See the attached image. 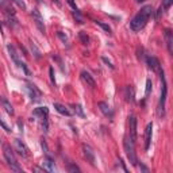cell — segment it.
Wrapping results in <instances>:
<instances>
[{
	"instance_id": "obj_13",
	"label": "cell",
	"mask_w": 173,
	"mask_h": 173,
	"mask_svg": "<svg viewBox=\"0 0 173 173\" xmlns=\"http://www.w3.org/2000/svg\"><path fill=\"white\" fill-rule=\"evenodd\" d=\"M152 134H153V123H149L145 130V150H149L150 142H152Z\"/></svg>"
},
{
	"instance_id": "obj_22",
	"label": "cell",
	"mask_w": 173,
	"mask_h": 173,
	"mask_svg": "<svg viewBox=\"0 0 173 173\" xmlns=\"http://www.w3.org/2000/svg\"><path fill=\"white\" fill-rule=\"evenodd\" d=\"M41 119V127H42V131L45 134H48L49 131V122H48V116H43V118H39Z\"/></svg>"
},
{
	"instance_id": "obj_10",
	"label": "cell",
	"mask_w": 173,
	"mask_h": 173,
	"mask_svg": "<svg viewBox=\"0 0 173 173\" xmlns=\"http://www.w3.org/2000/svg\"><path fill=\"white\" fill-rule=\"evenodd\" d=\"M0 10L7 16H15V8L12 7L11 0H0Z\"/></svg>"
},
{
	"instance_id": "obj_20",
	"label": "cell",
	"mask_w": 173,
	"mask_h": 173,
	"mask_svg": "<svg viewBox=\"0 0 173 173\" xmlns=\"http://www.w3.org/2000/svg\"><path fill=\"white\" fill-rule=\"evenodd\" d=\"M53 107H54L56 111L59 112L61 115H65V116H70V115H72V114H70V111H69L67 107L62 106V104H59V103H54V104H53Z\"/></svg>"
},
{
	"instance_id": "obj_43",
	"label": "cell",
	"mask_w": 173,
	"mask_h": 173,
	"mask_svg": "<svg viewBox=\"0 0 173 173\" xmlns=\"http://www.w3.org/2000/svg\"><path fill=\"white\" fill-rule=\"evenodd\" d=\"M138 2H139V3H141V2H143V0H138Z\"/></svg>"
},
{
	"instance_id": "obj_16",
	"label": "cell",
	"mask_w": 173,
	"mask_h": 173,
	"mask_svg": "<svg viewBox=\"0 0 173 173\" xmlns=\"http://www.w3.org/2000/svg\"><path fill=\"white\" fill-rule=\"evenodd\" d=\"M0 104H2V107L4 108V111L7 112L10 116H14L15 111H14V107H12V104L10 102H8L7 99H5L4 96H0Z\"/></svg>"
},
{
	"instance_id": "obj_44",
	"label": "cell",
	"mask_w": 173,
	"mask_h": 173,
	"mask_svg": "<svg viewBox=\"0 0 173 173\" xmlns=\"http://www.w3.org/2000/svg\"><path fill=\"white\" fill-rule=\"evenodd\" d=\"M0 143H2V141H0Z\"/></svg>"
},
{
	"instance_id": "obj_36",
	"label": "cell",
	"mask_w": 173,
	"mask_h": 173,
	"mask_svg": "<svg viewBox=\"0 0 173 173\" xmlns=\"http://www.w3.org/2000/svg\"><path fill=\"white\" fill-rule=\"evenodd\" d=\"M102 61L104 62V64H107V67H110L111 69H115V67H114V65H112V62L110 61V59L107 58V57H102Z\"/></svg>"
},
{
	"instance_id": "obj_2",
	"label": "cell",
	"mask_w": 173,
	"mask_h": 173,
	"mask_svg": "<svg viewBox=\"0 0 173 173\" xmlns=\"http://www.w3.org/2000/svg\"><path fill=\"white\" fill-rule=\"evenodd\" d=\"M3 154H4L5 161H7V164L11 166L12 171H15V172H23V169L20 168L19 164H18V161H16L15 153L12 152V149H11L10 145H7V143L3 145Z\"/></svg>"
},
{
	"instance_id": "obj_23",
	"label": "cell",
	"mask_w": 173,
	"mask_h": 173,
	"mask_svg": "<svg viewBox=\"0 0 173 173\" xmlns=\"http://www.w3.org/2000/svg\"><path fill=\"white\" fill-rule=\"evenodd\" d=\"M31 52H33L34 57H35L37 59H39L41 57H42V53H41V50L37 48V45L34 42H31Z\"/></svg>"
},
{
	"instance_id": "obj_11",
	"label": "cell",
	"mask_w": 173,
	"mask_h": 173,
	"mask_svg": "<svg viewBox=\"0 0 173 173\" xmlns=\"http://www.w3.org/2000/svg\"><path fill=\"white\" fill-rule=\"evenodd\" d=\"M97 107H99V110L102 111V114L106 115L107 118H110V119L114 118V112H112L111 107L107 104L106 102H99V103H97Z\"/></svg>"
},
{
	"instance_id": "obj_3",
	"label": "cell",
	"mask_w": 173,
	"mask_h": 173,
	"mask_svg": "<svg viewBox=\"0 0 173 173\" xmlns=\"http://www.w3.org/2000/svg\"><path fill=\"white\" fill-rule=\"evenodd\" d=\"M160 77H161V96H160V115H165V102H166V95H168V85H166V80H165V74H164V70L158 72Z\"/></svg>"
},
{
	"instance_id": "obj_31",
	"label": "cell",
	"mask_w": 173,
	"mask_h": 173,
	"mask_svg": "<svg viewBox=\"0 0 173 173\" xmlns=\"http://www.w3.org/2000/svg\"><path fill=\"white\" fill-rule=\"evenodd\" d=\"M41 146H42V150L45 152L46 156H49V147H48V145H46L45 139H41Z\"/></svg>"
},
{
	"instance_id": "obj_1",
	"label": "cell",
	"mask_w": 173,
	"mask_h": 173,
	"mask_svg": "<svg viewBox=\"0 0 173 173\" xmlns=\"http://www.w3.org/2000/svg\"><path fill=\"white\" fill-rule=\"evenodd\" d=\"M153 14V7L152 5H145L141 8V11L131 19L130 22V29L133 31H141L146 26V23L149 22V18Z\"/></svg>"
},
{
	"instance_id": "obj_24",
	"label": "cell",
	"mask_w": 173,
	"mask_h": 173,
	"mask_svg": "<svg viewBox=\"0 0 173 173\" xmlns=\"http://www.w3.org/2000/svg\"><path fill=\"white\" fill-rule=\"evenodd\" d=\"M78 37H80V41L83 42V45H88V43H89V37H88V34L85 31H80V33H78Z\"/></svg>"
},
{
	"instance_id": "obj_26",
	"label": "cell",
	"mask_w": 173,
	"mask_h": 173,
	"mask_svg": "<svg viewBox=\"0 0 173 173\" xmlns=\"http://www.w3.org/2000/svg\"><path fill=\"white\" fill-rule=\"evenodd\" d=\"M95 23L97 24L99 27H102L103 30L106 31V33H108V34H111V27L108 26L107 23H104V22H100V20H95Z\"/></svg>"
},
{
	"instance_id": "obj_38",
	"label": "cell",
	"mask_w": 173,
	"mask_h": 173,
	"mask_svg": "<svg viewBox=\"0 0 173 173\" xmlns=\"http://www.w3.org/2000/svg\"><path fill=\"white\" fill-rule=\"evenodd\" d=\"M118 162H119V164H121V166H122V169H123V171H124V172H127V168H126V166H124V164H123V161H122V158H119V160H118Z\"/></svg>"
},
{
	"instance_id": "obj_15",
	"label": "cell",
	"mask_w": 173,
	"mask_h": 173,
	"mask_svg": "<svg viewBox=\"0 0 173 173\" xmlns=\"http://www.w3.org/2000/svg\"><path fill=\"white\" fill-rule=\"evenodd\" d=\"M146 62H147V65H149V68L152 69V70L157 72V73L161 70V64H160L158 59L156 57H153V56H149V57L146 58Z\"/></svg>"
},
{
	"instance_id": "obj_14",
	"label": "cell",
	"mask_w": 173,
	"mask_h": 173,
	"mask_svg": "<svg viewBox=\"0 0 173 173\" xmlns=\"http://www.w3.org/2000/svg\"><path fill=\"white\" fill-rule=\"evenodd\" d=\"M42 168L45 169V171L48 172H57V168H56V164L53 161L52 158H50V156H46V158H43L42 161Z\"/></svg>"
},
{
	"instance_id": "obj_25",
	"label": "cell",
	"mask_w": 173,
	"mask_h": 173,
	"mask_svg": "<svg viewBox=\"0 0 173 173\" xmlns=\"http://www.w3.org/2000/svg\"><path fill=\"white\" fill-rule=\"evenodd\" d=\"M72 107L74 108V112H76V115H78L80 118H85V114H84V111H83V107H81L80 104H73Z\"/></svg>"
},
{
	"instance_id": "obj_37",
	"label": "cell",
	"mask_w": 173,
	"mask_h": 173,
	"mask_svg": "<svg viewBox=\"0 0 173 173\" xmlns=\"http://www.w3.org/2000/svg\"><path fill=\"white\" fill-rule=\"evenodd\" d=\"M67 2H68V4L73 8V11H80V10H78V7L76 5V3H74V0H67Z\"/></svg>"
},
{
	"instance_id": "obj_39",
	"label": "cell",
	"mask_w": 173,
	"mask_h": 173,
	"mask_svg": "<svg viewBox=\"0 0 173 173\" xmlns=\"http://www.w3.org/2000/svg\"><path fill=\"white\" fill-rule=\"evenodd\" d=\"M34 172H45V169H43V168H38V166H35V168H34Z\"/></svg>"
},
{
	"instance_id": "obj_4",
	"label": "cell",
	"mask_w": 173,
	"mask_h": 173,
	"mask_svg": "<svg viewBox=\"0 0 173 173\" xmlns=\"http://www.w3.org/2000/svg\"><path fill=\"white\" fill-rule=\"evenodd\" d=\"M134 145L130 139H128L127 137L123 139V147H124V152H126V156H127V158H128V161H130L131 165H134V166H137V162H138V160H137V154H135V149H134Z\"/></svg>"
},
{
	"instance_id": "obj_9",
	"label": "cell",
	"mask_w": 173,
	"mask_h": 173,
	"mask_svg": "<svg viewBox=\"0 0 173 173\" xmlns=\"http://www.w3.org/2000/svg\"><path fill=\"white\" fill-rule=\"evenodd\" d=\"M83 154L85 157V160L91 164L92 166H96V157H95V152L92 150V147L89 145H83Z\"/></svg>"
},
{
	"instance_id": "obj_34",
	"label": "cell",
	"mask_w": 173,
	"mask_h": 173,
	"mask_svg": "<svg viewBox=\"0 0 173 173\" xmlns=\"http://www.w3.org/2000/svg\"><path fill=\"white\" fill-rule=\"evenodd\" d=\"M57 35H58V38L62 41V43H68V37L64 35V33H62V31H58Z\"/></svg>"
},
{
	"instance_id": "obj_6",
	"label": "cell",
	"mask_w": 173,
	"mask_h": 173,
	"mask_svg": "<svg viewBox=\"0 0 173 173\" xmlns=\"http://www.w3.org/2000/svg\"><path fill=\"white\" fill-rule=\"evenodd\" d=\"M31 16H33V20H34V23H35V26L38 27V30L42 34H45L46 27H45V23H43V18H42V15H41V12L37 10V8H33V10H31Z\"/></svg>"
},
{
	"instance_id": "obj_35",
	"label": "cell",
	"mask_w": 173,
	"mask_h": 173,
	"mask_svg": "<svg viewBox=\"0 0 173 173\" xmlns=\"http://www.w3.org/2000/svg\"><path fill=\"white\" fill-rule=\"evenodd\" d=\"M49 76H50V80H52V84L56 85V77H54V69L53 68H49Z\"/></svg>"
},
{
	"instance_id": "obj_28",
	"label": "cell",
	"mask_w": 173,
	"mask_h": 173,
	"mask_svg": "<svg viewBox=\"0 0 173 173\" xmlns=\"http://www.w3.org/2000/svg\"><path fill=\"white\" fill-rule=\"evenodd\" d=\"M152 87H153L152 80H150V78H147V80H146V89H145V95H146V96L150 93V91H152Z\"/></svg>"
},
{
	"instance_id": "obj_30",
	"label": "cell",
	"mask_w": 173,
	"mask_h": 173,
	"mask_svg": "<svg viewBox=\"0 0 173 173\" xmlns=\"http://www.w3.org/2000/svg\"><path fill=\"white\" fill-rule=\"evenodd\" d=\"M173 4V0H162V7L164 10H168V8H171V5Z\"/></svg>"
},
{
	"instance_id": "obj_29",
	"label": "cell",
	"mask_w": 173,
	"mask_h": 173,
	"mask_svg": "<svg viewBox=\"0 0 173 173\" xmlns=\"http://www.w3.org/2000/svg\"><path fill=\"white\" fill-rule=\"evenodd\" d=\"M14 4H16L19 8H22V10H26V3L23 2V0H11Z\"/></svg>"
},
{
	"instance_id": "obj_40",
	"label": "cell",
	"mask_w": 173,
	"mask_h": 173,
	"mask_svg": "<svg viewBox=\"0 0 173 173\" xmlns=\"http://www.w3.org/2000/svg\"><path fill=\"white\" fill-rule=\"evenodd\" d=\"M141 169H142L143 172H149V169H147V168H146V166H145V165H142V164H141Z\"/></svg>"
},
{
	"instance_id": "obj_33",
	"label": "cell",
	"mask_w": 173,
	"mask_h": 173,
	"mask_svg": "<svg viewBox=\"0 0 173 173\" xmlns=\"http://www.w3.org/2000/svg\"><path fill=\"white\" fill-rule=\"evenodd\" d=\"M68 172H80V168H78L77 165L69 164V165H68Z\"/></svg>"
},
{
	"instance_id": "obj_17",
	"label": "cell",
	"mask_w": 173,
	"mask_h": 173,
	"mask_svg": "<svg viewBox=\"0 0 173 173\" xmlns=\"http://www.w3.org/2000/svg\"><path fill=\"white\" fill-rule=\"evenodd\" d=\"M81 80H83L88 87H91V88H95V87H96V81H95V78L91 76V74L88 73L87 70H83V72H81Z\"/></svg>"
},
{
	"instance_id": "obj_18",
	"label": "cell",
	"mask_w": 173,
	"mask_h": 173,
	"mask_svg": "<svg viewBox=\"0 0 173 173\" xmlns=\"http://www.w3.org/2000/svg\"><path fill=\"white\" fill-rule=\"evenodd\" d=\"M165 42H166V48H168V52L173 53V34L169 29L165 30Z\"/></svg>"
},
{
	"instance_id": "obj_42",
	"label": "cell",
	"mask_w": 173,
	"mask_h": 173,
	"mask_svg": "<svg viewBox=\"0 0 173 173\" xmlns=\"http://www.w3.org/2000/svg\"><path fill=\"white\" fill-rule=\"evenodd\" d=\"M0 30H2V23H0Z\"/></svg>"
},
{
	"instance_id": "obj_7",
	"label": "cell",
	"mask_w": 173,
	"mask_h": 173,
	"mask_svg": "<svg viewBox=\"0 0 173 173\" xmlns=\"http://www.w3.org/2000/svg\"><path fill=\"white\" fill-rule=\"evenodd\" d=\"M23 89H24V92L29 95L30 97V100L31 102H38L39 100V95H41V91L37 88L35 85H30V84H26V85L23 87Z\"/></svg>"
},
{
	"instance_id": "obj_12",
	"label": "cell",
	"mask_w": 173,
	"mask_h": 173,
	"mask_svg": "<svg viewBox=\"0 0 173 173\" xmlns=\"http://www.w3.org/2000/svg\"><path fill=\"white\" fill-rule=\"evenodd\" d=\"M7 50H8V53H10V57H11V59L15 62V65L20 68L23 62L20 61L19 54H18V52H16V50H15V48H14V46H12V45H7Z\"/></svg>"
},
{
	"instance_id": "obj_8",
	"label": "cell",
	"mask_w": 173,
	"mask_h": 173,
	"mask_svg": "<svg viewBox=\"0 0 173 173\" xmlns=\"http://www.w3.org/2000/svg\"><path fill=\"white\" fill-rule=\"evenodd\" d=\"M14 145H15V150L18 152V154H19V156H22L23 158H29V157H30L29 149H27L26 143H24L23 141L19 139V138H16V139L14 141Z\"/></svg>"
},
{
	"instance_id": "obj_5",
	"label": "cell",
	"mask_w": 173,
	"mask_h": 173,
	"mask_svg": "<svg viewBox=\"0 0 173 173\" xmlns=\"http://www.w3.org/2000/svg\"><path fill=\"white\" fill-rule=\"evenodd\" d=\"M137 124H138L137 116H135V115H130V116H128V133H130V141L133 143L137 142V138H138Z\"/></svg>"
},
{
	"instance_id": "obj_19",
	"label": "cell",
	"mask_w": 173,
	"mask_h": 173,
	"mask_svg": "<svg viewBox=\"0 0 173 173\" xmlns=\"http://www.w3.org/2000/svg\"><path fill=\"white\" fill-rule=\"evenodd\" d=\"M124 96H126V100L130 103H134L135 100V92H134V88L131 85H127L124 88Z\"/></svg>"
},
{
	"instance_id": "obj_41",
	"label": "cell",
	"mask_w": 173,
	"mask_h": 173,
	"mask_svg": "<svg viewBox=\"0 0 173 173\" xmlns=\"http://www.w3.org/2000/svg\"><path fill=\"white\" fill-rule=\"evenodd\" d=\"M35 2H37V3H42V0H35Z\"/></svg>"
},
{
	"instance_id": "obj_27",
	"label": "cell",
	"mask_w": 173,
	"mask_h": 173,
	"mask_svg": "<svg viewBox=\"0 0 173 173\" xmlns=\"http://www.w3.org/2000/svg\"><path fill=\"white\" fill-rule=\"evenodd\" d=\"M7 22H8V26L10 27H18L19 26V23H18L16 19H14V16H7Z\"/></svg>"
},
{
	"instance_id": "obj_32",
	"label": "cell",
	"mask_w": 173,
	"mask_h": 173,
	"mask_svg": "<svg viewBox=\"0 0 173 173\" xmlns=\"http://www.w3.org/2000/svg\"><path fill=\"white\" fill-rule=\"evenodd\" d=\"M0 126H2V127H3V128H4V130H5V131H7V133H10V131H11V128H10V126H8L7 123H5V122H4V121H3V118H2V116H0Z\"/></svg>"
},
{
	"instance_id": "obj_21",
	"label": "cell",
	"mask_w": 173,
	"mask_h": 173,
	"mask_svg": "<svg viewBox=\"0 0 173 173\" xmlns=\"http://www.w3.org/2000/svg\"><path fill=\"white\" fill-rule=\"evenodd\" d=\"M34 116H39V118H43V116H48L49 115V110L48 107H39V108H35L33 111Z\"/></svg>"
}]
</instances>
